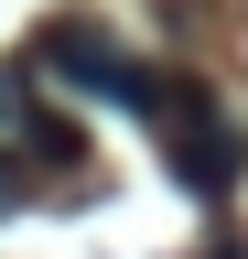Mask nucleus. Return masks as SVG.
<instances>
[{
	"label": "nucleus",
	"instance_id": "3",
	"mask_svg": "<svg viewBox=\"0 0 248 259\" xmlns=\"http://www.w3.org/2000/svg\"><path fill=\"white\" fill-rule=\"evenodd\" d=\"M11 205H22V173H11V162H0V216H11Z\"/></svg>",
	"mask_w": 248,
	"mask_h": 259
},
{
	"label": "nucleus",
	"instance_id": "2",
	"mask_svg": "<svg viewBox=\"0 0 248 259\" xmlns=\"http://www.w3.org/2000/svg\"><path fill=\"white\" fill-rule=\"evenodd\" d=\"M0 141H11V151H43V162H76V130L43 108V87L22 76V65H0Z\"/></svg>",
	"mask_w": 248,
	"mask_h": 259
},
{
	"label": "nucleus",
	"instance_id": "1",
	"mask_svg": "<svg viewBox=\"0 0 248 259\" xmlns=\"http://www.w3.org/2000/svg\"><path fill=\"white\" fill-rule=\"evenodd\" d=\"M130 119L162 141L173 184H194V194H237V173H248V130L216 108V87H205V76L151 65V87H140V108H130Z\"/></svg>",
	"mask_w": 248,
	"mask_h": 259
}]
</instances>
